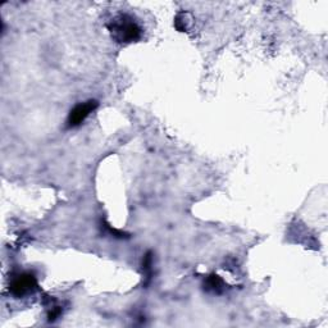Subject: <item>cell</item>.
Returning a JSON list of instances; mask_svg holds the SVG:
<instances>
[{
    "mask_svg": "<svg viewBox=\"0 0 328 328\" xmlns=\"http://www.w3.org/2000/svg\"><path fill=\"white\" fill-rule=\"evenodd\" d=\"M61 313H62V309L59 308V306H54V308L50 310V313H49V322H54V320L61 315Z\"/></svg>",
    "mask_w": 328,
    "mask_h": 328,
    "instance_id": "obj_7",
    "label": "cell"
},
{
    "mask_svg": "<svg viewBox=\"0 0 328 328\" xmlns=\"http://www.w3.org/2000/svg\"><path fill=\"white\" fill-rule=\"evenodd\" d=\"M204 289L211 294H222L225 291V281L218 275H211L204 282Z\"/></svg>",
    "mask_w": 328,
    "mask_h": 328,
    "instance_id": "obj_4",
    "label": "cell"
},
{
    "mask_svg": "<svg viewBox=\"0 0 328 328\" xmlns=\"http://www.w3.org/2000/svg\"><path fill=\"white\" fill-rule=\"evenodd\" d=\"M192 18L190 16V13L187 12H181V13H178L175 18V27L177 28L180 32H186L189 31V28L191 27L192 25Z\"/></svg>",
    "mask_w": 328,
    "mask_h": 328,
    "instance_id": "obj_5",
    "label": "cell"
},
{
    "mask_svg": "<svg viewBox=\"0 0 328 328\" xmlns=\"http://www.w3.org/2000/svg\"><path fill=\"white\" fill-rule=\"evenodd\" d=\"M37 290V280L32 273H21L12 278L9 284V292L16 298H23Z\"/></svg>",
    "mask_w": 328,
    "mask_h": 328,
    "instance_id": "obj_2",
    "label": "cell"
},
{
    "mask_svg": "<svg viewBox=\"0 0 328 328\" xmlns=\"http://www.w3.org/2000/svg\"><path fill=\"white\" fill-rule=\"evenodd\" d=\"M112 39L118 44L137 42L142 36V28L130 14H117L106 25Z\"/></svg>",
    "mask_w": 328,
    "mask_h": 328,
    "instance_id": "obj_1",
    "label": "cell"
},
{
    "mask_svg": "<svg viewBox=\"0 0 328 328\" xmlns=\"http://www.w3.org/2000/svg\"><path fill=\"white\" fill-rule=\"evenodd\" d=\"M151 267H153V254L147 253L145 254L144 259H142V270L145 272V276H146L147 278V282L150 281L151 278Z\"/></svg>",
    "mask_w": 328,
    "mask_h": 328,
    "instance_id": "obj_6",
    "label": "cell"
},
{
    "mask_svg": "<svg viewBox=\"0 0 328 328\" xmlns=\"http://www.w3.org/2000/svg\"><path fill=\"white\" fill-rule=\"evenodd\" d=\"M97 108V101L96 100H87L85 103H80L77 105L73 106L71 109L70 114L67 118V127L68 128H75L81 126L85 122L90 114Z\"/></svg>",
    "mask_w": 328,
    "mask_h": 328,
    "instance_id": "obj_3",
    "label": "cell"
}]
</instances>
